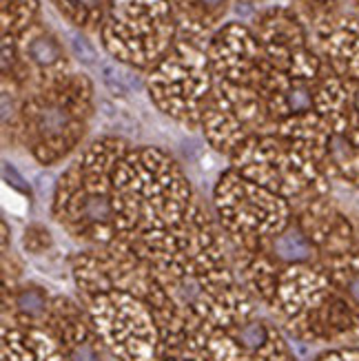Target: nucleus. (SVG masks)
<instances>
[{"instance_id": "8", "label": "nucleus", "mask_w": 359, "mask_h": 361, "mask_svg": "<svg viewBox=\"0 0 359 361\" xmlns=\"http://www.w3.org/2000/svg\"><path fill=\"white\" fill-rule=\"evenodd\" d=\"M104 82H107V87L111 89V91H116V93H120V96H124V93H127V89H124V85H122V80L116 75L114 78V69L111 67H104Z\"/></svg>"}, {"instance_id": "6", "label": "nucleus", "mask_w": 359, "mask_h": 361, "mask_svg": "<svg viewBox=\"0 0 359 361\" xmlns=\"http://www.w3.org/2000/svg\"><path fill=\"white\" fill-rule=\"evenodd\" d=\"M3 169H5V180H7L13 188H18V191H25V193L29 191V184L25 182V178L18 173V171H16L13 166H9V164H5Z\"/></svg>"}, {"instance_id": "2", "label": "nucleus", "mask_w": 359, "mask_h": 361, "mask_svg": "<svg viewBox=\"0 0 359 361\" xmlns=\"http://www.w3.org/2000/svg\"><path fill=\"white\" fill-rule=\"evenodd\" d=\"M18 308L25 312L29 317H40L44 308H47V302H44V295L36 288H25L20 290L18 295Z\"/></svg>"}, {"instance_id": "7", "label": "nucleus", "mask_w": 359, "mask_h": 361, "mask_svg": "<svg viewBox=\"0 0 359 361\" xmlns=\"http://www.w3.org/2000/svg\"><path fill=\"white\" fill-rule=\"evenodd\" d=\"M71 361H100L96 350H93L91 346H87V343H80V346H75L71 350Z\"/></svg>"}, {"instance_id": "9", "label": "nucleus", "mask_w": 359, "mask_h": 361, "mask_svg": "<svg viewBox=\"0 0 359 361\" xmlns=\"http://www.w3.org/2000/svg\"><path fill=\"white\" fill-rule=\"evenodd\" d=\"M351 290H353V295L359 300V279L357 281H353V286H351Z\"/></svg>"}, {"instance_id": "4", "label": "nucleus", "mask_w": 359, "mask_h": 361, "mask_svg": "<svg viewBox=\"0 0 359 361\" xmlns=\"http://www.w3.org/2000/svg\"><path fill=\"white\" fill-rule=\"evenodd\" d=\"M264 337H267V331H264V326L257 322L242 326L240 333H238V341L246 348H260L264 343Z\"/></svg>"}, {"instance_id": "10", "label": "nucleus", "mask_w": 359, "mask_h": 361, "mask_svg": "<svg viewBox=\"0 0 359 361\" xmlns=\"http://www.w3.org/2000/svg\"><path fill=\"white\" fill-rule=\"evenodd\" d=\"M205 3H207V5H211V7H215V5H220L222 0H205Z\"/></svg>"}, {"instance_id": "3", "label": "nucleus", "mask_w": 359, "mask_h": 361, "mask_svg": "<svg viewBox=\"0 0 359 361\" xmlns=\"http://www.w3.org/2000/svg\"><path fill=\"white\" fill-rule=\"evenodd\" d=\"M31 58H34L38 65H51L54 60H58V44L54 40H47V38H40L36 40L34 44H31L29 49Z\"/></svg>"}, {"instance_id": "1", "label": "nucleus", "mask_w": 359, "mask_h": 361, "mask_svg": "<svg viewBox=\"0 0 359 361\" xmlns=\"http://www.w3.org/2000/svg\"><path fill=\"white\" fill-rule=\"evenodd\" d=\"M275 253L282 259H306L310 255V246L306 244V240L302 238L300 233H286L275 242Z\"/></svg>"}, {"instance_id": "5", "label": "nucleus", "mask_w": 359, "mask_h": 361, "mask_svg": "<svg viewBox=\"0 0 359 361\" xmlns=\"http://www.w3.org/2000/svg\"><path fill=\"white\" fill-rule=\"evenodd\" d=\"M71 47H73V54L80 58L85 65H93V62H96V51H93V47L83 36H73Z\"/></svg>"}]
</instances>
